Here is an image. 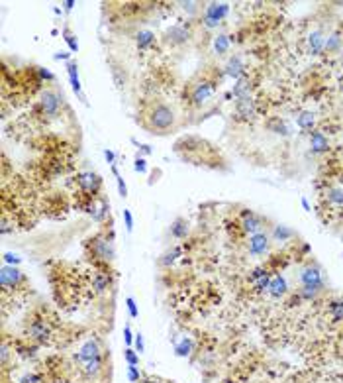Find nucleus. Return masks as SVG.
<instances>
[{"mask_svg":"<svg viewBox=\"0 0 343 383\" xmlns=\"http://www.w3.org/2000/svg\"><path fill=\"white\" fill-rule=\"evenodd\" d=\"M85 254L92 261L96 269H110L112 261L116 259L114 236H108L106 230L96 232L94 236L87 238L85 242Z\"/></svg>","mask_w":343,"mask_h":383,"instance_id":"1","label":"nucleus"},{"mask_svg":"<svg viewBox=\"0 0 343 383\" xmlns=\"http://www.w3.org/2000/svg\"><path fill=\"white\" fill-rule=\"evenodd\" d=\"M143 126L153 134H169L177 128V112L167 102H151L143 112Z\"/></svg>","mask_w":343,"mask_h":383,"instance_id":"2","label":"nucleus"},{"mask_svg":"<svg viewBox=\"0 0 343 383\" xmlns=\"http://www.w3.org/2000/svg\"><path fill=\"white\" fill-rule=\"evenodd\" d=\"M214 92H216V81H212L208 77H200L189 89V102L194 108H200L214 97Z\"/></svg>","mask_w":343,"mask_h":383,"instance_id":"3","label":"nucleus"},{"mask_svg":"<svg viewBox=\"0 0 343 383\" xmlns=\"http://www.w3.org/2000/svg\"><path fill=\"white\" fill-rule=\"evenodd\" d=\"M75 183H76V193H83V195L92 197V199L102 197V177L98 173H94V171L76 173Z\"/></svg>","mask_w":343,"mask_h":383,"instance_id":"4","label":"nucleus"},{"mask_svg":"<svg viewBox=\"0 0 343 383\" xmlns=\"http://www.w3.org/2000/svg\"><path fill=\"white\" fill-rule=\"evenodd\" d=\"M25 283V275L16 268V266H2L0 268V287H2V295L10 293V291H18Z\"/></svg>","mask_w":343,"mask_h":383,"instance_id":"5","label":"nucleus"},{"mask_svg":"<svg viewBox=\"0 0 343 383\" xmlns=\"http://www.w3.org/2000/svg\"><path fill=\"white\" fill-rule=\"evenodd\" d=\"M229 14V4L228 2H208L204 6V20L202 24L208 30H214L222 24Z\"/></svg>","mask_w":343,"mask_h":383,"instance_id":"6","label":"nucleus"},{"mask_svg":"<svg viewBox=\"0 0 343 383\" xmlns=\"http://www.w3.org/2000/svg\"><path fill=\"white\" fill-rule=\"evenodd\" d=\"M61 104H63V99L59 97V92L53 89H45L41 90L39 94V112L47 118H57L59 112H61Z\"/></svg>","mask_w":343,"mask_h":383,"instance_id":"7","label":"nucleus"},{"mask_svg":"<svg viewBox=\"0 0 343 383\" xmlns=\"http://www.w3.org/2000/svg\"><path fill=\"white\" fill-rule=\"evenodd\" d=\"M192 38V30L191 24H173L171 28H167L165 36H163V41L171 47H182L187 45Z\"/></svg>","mask_w":343,"mask_h":383,"instance_id":"8","label":"nucleus"},{"mask_svg":"<svg viewBox=\"0 0 343 383\" xmlns=\"http://www.w3.org/2000/svg\"><path fill=\"white\" fill-rule=\"evenodd\" d=\"M298 279H300V287H314L318 291H324V287H326L324 273L316 264H308L306 268H302Z\"/></svg>","mask_w":343,"mask_h":383,"instance_id":"9","label":"nucleus"},{"mask_svg":"<svg viewBox=\"0 0 343 383\" xmlns=\"http://www.w3.org/2000/svg\"><path fill=\"white\" fill-rule=\"evenodd\" d=\"M28 336H30V340L39 342V344L49 342V338H51L49 320H45V317H34L32 322L28 324Z\"/></svg>","mask_w":343,"mask_h":383,"instance_id":"10","label":"nucleus"},{"mask_svg":"<svg viewBox=\"0 0 343 383\" xmlns=\"http://www.w3.org/2000/svg\"><path fill=\"white\" fill-rule=\"evenodd\" d=\"M271 250V234L267 232H259L255 236H249V244H247V252L253 257L259 255H267Z\"/></svg>","mask_w":343,"mask_h":383,"instance_id":"11","label":"nucleus"},{"mask_svg":"<svg viewBox=\"0 0 343 383\" xmlns=\"http://www.w3.org/2000/svg\"><path fill=\"white\" fill-rule=\"evenodd\" d=\"M242 230L245 232V234H249V236H255V234H259V232H265V222H263V218L257 217L253 210H243L242 212Z\"/></svg>","mask_w":343,"mask_h":383,"instance_id":"12","label":"nucleus"},{"mask_svg":"<svg viewBox=\"0 0 343 383\" xmlns=\"http://www.w3.org/2000/svg\"><path fill=\"white\" fill-rule=\"evenodd\" d=\"M90 287L96 295H102L112 287V273L110 269H94L90 275Z\"/></svg>","mask_w":343,"mask_h":383,"instance_id":"13","label":"nucleus"},{"mask_svg":"<svg viewBox=\"0 0 343 383\" xmlns=\"http://www.w3.org/2000/svg\"><path fill=\"white\" fill-rule=\"evenodd\" d=\"M98 356H104L100 342H98L96 338H89L85 344L81 346L78 354H75V360H76V362H81V364H85V362L94 360V357H98Z\"/></svg>","mask_w":343,"mask_h":383,"instance_id":"14","label":"nucleus"},{"mask_svg":"<svg viewBox=\"0 0 343 383\" xmlns=\"http://www.w3.org/2000/svg\"><path fill=\"white\" fill-rule=\"evenodd\" d=\"M235 114L245 122H253L257 118V102L253 101V97H245V99L235 101Z\"/></svg>","mask_w":343,"mask_h":383,"instance_id":"15","label":"nucleus"},{"mask_svg":"<svg viewBox=\"0 0 343 383\" xmlns=\"http://www.w3.org/2000/svg\"><path fill=\"white\" fill-rule=\"evenodd\" d=\"M310 150L316 155H322V153H328L330 150V140L328 136L324 134V130H314L310 132Z\"/></svg>","mask_w":343,"mask_h":383,"instance_id":"16","label":"nucleus"},{"mask_svg":"<svg viewBox=\"0 0 343 383\" xmlns=\"http://www.w3.org/2000/svg\"><path fill=\"white\" fill-rule=\"evenodd\" d=\"M224 75L229 77V79H235V81L245 77V63H243V59L240 55H231L229 57L226 67H224Z\"/></svg>","mask_w":343,"mask_h":383,"instance_id":"17","label":"nucleus"},{"mask_svg":"<svg viewBox=\"0 0 343 383\" xmlns=\"http://www.w3.org/2000/svg\"><path fill=\"white\" fill-rule=\"evenodd\" d=\"M306 43H308V53L310 55H320V53H324V47H326V36H324V32L322 30H312L310 34H308V39H306Z\"/></svg>","mask_w":343,"mask_h":383,"instance_id":"18","label":"nucleus"},{"mask_svg":"<svg viewBox=\"0 0 343 383\" xmlns=\"http://www.w3.org/2000/svg\"><path fill=\"white\" fill-rule=\"evenodd\" d=\"M267 293L273 297V299H282L284 295L288 293V281L284 279L282 275H273L271 277V283L267 287Z\"/></svg>","mask_w":343,"mask_h":383,"instance_id":"19","label":"nucleus"},{"mask_svg":"<svg viewBox=\"0 0 343 383\" xmlns=\"http://www.w3.org/2000/svg\"><path fill=\"white\" fill-rule=\"evenodd\" d=\"M328 317L333 324L343 322V297H333L328 301Z\"/></svg>","mask_w":343,"mask_h":383,"instance_id":"20","label":"nucleus"},{"mask_svg":"<svg viewBox=\"0 0 343 383\" xmlns=\"http://www.w3.org/2000/svg\"><path fill=\"white\" fill-rule=\"evenodd\" d=\"M155 43H157L155 32H151V30H140V32H138V36H136V45H138L140 51L151 50Z\"/></svg>","mask_w":343,"mask_h":383,"instance_id":"21","label":"nucleus"},{"mask_svg":"<svg viewBox=\"0 0 343 383\" xmlns=\"http://www.w3.org/2000/svg\"><path fill=\"white\" fill-rule=\"evenodd\" d=\"M169 232H171V236L175 238V240H184L189 234H191V226H189V222L184 220V218H175L173 222H171V228H169Z\"/></svg>","mask_w":343,"mask_h":383,"instance_id":"22","label":"nucleus"},{"mask_svg":"<svg viewBox=\"0 0 343 383\" xmlns=\"http://www.w3.org/2000/svg\"><path fill=\"white\" fill-rule=\"evenodd\" d=\"M229 47H231V38H229L228 34L220 32V34L214 36V39H212V50H214V53H216L218 57H224L229 51Z\"/></svg>","mask_w":343,"mask_h":383,"instance_id":"23","label":"nucleus"},{"mask_svg":"<svg viewBox=\"0 0 343 383\" xmlns=\"http://www.w3.org/2000/svg\"><path fill=\"white\" fill-rule=\"evenodd\" d=\"M267 128L273 132V134H277V136H282V138H288V136H293V126L286 122V120H282V118H273V120H269L267 122Z\"/></svg>","mask_w":343,"mask_h":383,"instance_id":"24","label":"nucleus"},{"mask_svg":"<svg viewBox=\"0 0 343 383\" xmlns=\"http://www.w3.org/2000/svg\"><path fill=\"white\" fill-rule=\"evenodd\" d=\"M231 97L235 101L245 99V97H251V81H249V77L245 75L240 81H235V85L231 87Z\"/></svg>","mask_w":343,"mask_h":383,"instance_id":"25","label":"nucleus"},{"mask_svg":"<svg viewBox=\"0 0 343 383\" xmlns=\"http://www.w3.org/2000/svg\"><path fill=\"white\" fill-rule=\"evenodd\" d=\"M296 126L300 128L302 132H314L316 130V114L310 110H302L300 114L296 116Z\"/></svg>","mask_w":343,"mask_h":383,"instance_id":"26","label":"nucleus"},{"mask_svg":"<svg viewBox=\"0 0 343 383\" xmlns=\"http://www.w3.org/2000/svg\"><path fill=\"white\" fill-rule=\"evenodd\" d=\"M67 75H69L73 90H75L78 97H83V87H81V77H78V65H76V61H69L67 63Z\"/></svg>","mask_w":343,"mask_h":383,"instance_id":"27","label":"nucleus"},{"mask_svg":"<svg viewBox=\"0 0 343 383\" xmlns=\"http://www.w3.org/2000/svg\"><path fill=\"white\" fill-rule=\"evenodd\" d=\"M294 236H296L294 230H291L284 224L273 226V232H271V240H275V242H288V240H293Z\"/></svg>","mask_w":343,"mask_h":383,"instance_id":"28","label":"nucleus"},{"mask_svg":"<svg viewBox=\"0 0 343 383\" xmlns=\"http://www.w3.org/2000/svg\"><path fill=\"white\" fill-rule=\"evenodd\" d=\"M180 255H182V246H173L171 250H167L165 254L161 255L159 264H161L163 268H169V266H173V264L177 261Z\"/></svg>","mask_w":343,"mask_h":383,"instance_id":"29","label":"nucleus"},{"mask_svg":"<svg viewBox=\"0 0 343 383\" xmlns=\"http://www.w3.org/2000/svg\"><path fill=\"white\" fill-rule=\"evenodd\" d=\"M102 366H104V356H98V357H94V360L85 362V364H83V370H85L87 375L94 377V375H98L102 371Z\"/></svg>","mask_w":343,"mask_h":383,"instance_id":"30","label":"nucleus"},{"mask_svg":"<svg viewBox=\"0 0 343 383\" xmlns=\"http://www.w3.org/2000/svg\"><path fill=\"white\" fill-rule=\"evenodd\" d=\"M326 201L331 204V206H343V187L335 185V187H330L326 191Z\"/></svg>","mask_w":343,"mask_h":383,"instance_id":"31","label":"nucleus"},{"mask_svg":"<svg viewBox=\"0 0 343 383\" xmlns=\"http://www.w3.org/2000/svg\"><path fill=\"white\" fill-rule=\"evenodd\" d=\"M341 47V34L339 32H333L326 38V47H324V53H335Z\"/></svg>","mask_w":343,"mask_h":383,"instance_id":"32","label":"nucleus"},{"mask_svg":"<svg viewBox=\"0 0 343 383\" xmlns=\"http://www.w3.org/2000/svg\"><path fill=\"white\" fill-rule=\"evenodd\" d=\"M191 352H192V340L187 338V336H182L180 342L175 344V354H177L178 357H187Z\"/></svg>","mask_w":343,"mask_h":383,"instance_id":"33","label":"nucleus"},{"mask_svg":"<svg viewBox=\"0 0 343 383\" xmlns=\"http://www.w3.org/2000/svg\"><path fill=\"white\" fill-rule=\"evenodd\" d=\"M63 36H65V41H67V45H69V51L71 53H76L78 51V39H76V36L69 30V28H65L63 30Z\"/></svg>","mask_w":343,"mask_h":383,"instance_id":"34","label":"nucleus"},{"mask_svg":"<svg viewBox=\"0 0 343 383\" xmlns=\"http://www.w3.org/2000/svg\"><path fill=\"white\" fill-rule=\"evenodd\" d=\"M112 173H114V177H116V185H118V193H120V197H124L126 199L127 197V187H126V183H124V177L120 175V171H118V167L112 165Z\"/></svg>","mask_w":343,"mask_h":383,"instance_id":"35","label":"nucleus"},{"mask_svg":"<svg viewBox=\"0 0 343 383\" xmlns=\"http://www.w3.org/2000/svg\"><path fill=\"white\" fill-rule=\"evenodd\" d=\"M34 71H36V75H38L39 81H47V83H53V81H55V75L51 73L49 69H45V67H34Z\"/></svg>","mask_w":343,"mask_h":383,"instance_id":"36","label":"nucleus"},{"mask_svg":"<svg viewBox=\"0 0 343 383\" xmlns=\"http://www.w3.org/2000/svg\"><path fill=\"white\" fill-rule=\"evenodd\" d=\"M124 357H126L127 366H138V364H140V354H138L136 350H131V348H126V350H124Z\"/></svg>","mask_w":343,"mask_h":383,"instance_id":"37","label":"nucleus"},{"mask_svg":"<svg viewBox=\"0 0 343 383\" xmlns=\"http://www.w3.org/2000/svg\"><path fill=\"white\" fill-rule=\"evenodd\" d=\"M126 306H127V313H129L131 319H138V317H140V310H138V305H136V299H134V297H127Z\"/></svg>","mask_w":343,"mask_h":383,"instance_id":"38","label":"nucleus"},{"mask_svg":"<svg viewBox=\"0 0 343 383\" xmlns=\"http://www.w3.org/2000/svg\"><path fill=\"white\" fill-rule=\"evenodd\" d=\"M141 377V371L138 366H127V379H129V383H138Z\"/></svg>","mask_w":343,"mask_h":383,"instance_id":"39","label":"nucleus"},{"mask_svg":"<svg viewBox=\"0 0 343 383\" xmlns=\"http://www.w3.org/2000/svg\"><path fill=\"white\" fill-rule=\"evenodd\" d=\"M134 169H136L138 173H147V161H145V157H141L140 153L136 155V163H134Z\"/></svg>","mask_w":343,"mask_h":383,"instance_id":"40","label":"nucleus"},{"mask_svg":"<svg viewBox=\"0 0 343 383\" xmlns=\"http://www.w3.org/2000/svg\"><path fill=\"white\" fill-rule=\"evenodd\" d=\"M43 381V375H39V373H25V375H22V379H20V383H41Z\"/></svg>","mask_w":343,"mask_h":383,"instance_id":"41","label":"nucleus"},{"mask_svg":"<svg viewBox=\"0 0 343 383\" xmlns=\"http://www.w3.org/2000/svg\"><path fill=\"white\" fill-rule=\"evenodd\" d=\"M22 259H20V255H16V254H10V252H6L4 254V264L6 266H18Z\"/></svg>","mask_w":343,"mask_h":383,"instance_id":"42","label":"nucleus"},{"mask_svg":"<svg viewBox=\"0 0 343 383\" xmlns=\"http://www.w3.org/2000/svg\"><path fill=\"white\" fill-rule=\"evenodd\" d=\"M180 6H182V10H184V12L196 14V12H198V6H200V4H198V2H182Z\"/></svg>","mask_w":343,"mask_h":383,"instance_id":"43","label":"nucleus"},{"mask_svg":"<svg viewBox=\"0 0 343 383\" xmlns=\"http://www.w3.org/2000/svg\"><path fill=\"white\" fill-rule=\"evenodd\" d=\"M124 222H126L127 232H131V230H134V217H131L129 208H124Z\"/></svg>","mask_w":343,"mask_h":383,"instance_id":"44","label":"nucleus"},{"mask_svg":"<svg viewBox=\"0 0 343 383\" xmlns=\"http://www.w3.org/2000/svg\"><path fill=\"white\" fill-rule=\"evenodd\" d=\"M134 344H136V352L138 354H143L145 352V342H143V336L140 334H136V340H134Z\"/></svg>","mask_w":343,"mask_h":383,"instance_id":"45","label":"nucleus"},{"mask_svg":"<svg viewBox=\"0 0 343 383\" xmlns=\"http://www.w3.org/2000/svg\"><path fill=\"white\" fill-rule=\"evenodd\" d=\"M69 57H71V53H69V51H57V53L53 55V59H55V61H67V63L71 61Z\"/></svg>","mask_w":343,"mask_h":383,"instance_id":"46","label":"nucleus"},{"mask_svg":"<svg viewBox=\"0 0 343 383\" xmlns=\"http://www.w3.org/2000/svg\"><path fill=\"white\" fill-rule=\"evenodd\" d=\"M124 340H126L127 346H131V344H134V340H136V336L131 334V328H129V326H126V328H124Z\"/></svg>","mask_w":343,"mask_h":383,"instance_id":"47","label":"nucleus"},{"mask_svg":"<svg viewBox=\"0 0 343 383\" xmlns=\"http://www.w3.org/2000/svg\"><path fill=\"white\" fill-rule=\"evenodd\" d=\"M104 159L110 163V165H116V153L112 150H104Z\"/></svg>","mask_w":343,"mask_h":383,"instance_id":"48","label":"nucleus"},{"mask_svg":"<svg viewBox=\"0 0 343 383\" xmlns=\"http://www.w3.org/2000/svg\"><path fill=\"white\" fill-rule=\"evenodd\" d=\"M61 6H63L65 12H71V10L76 6V2H75V0H65V2H61Z\"/></svg>","mask_w":343,"mask_h":383,"instance_id":"49","label":"nucleus"},{"mask_svg":"<svg viewBox=\"0 0 343 383\" xmlns=\"http://www.w3.org/2000/svg\"><path fill=\"white\" fill-rule=\"evenodd\" d=\"M131 141H134V143H138L136 140H131ZM138 148H140V152H141V153H145V155H149V153L153 152L151 146H147V143H138Z\"/></svg>","mask_w":343,"mask_h":383,"instance_id":"50","label":"nucleus"},{"mask_svg":"<svg viewBox=\"0 0 343 383\" xmlns=\"http://www.w3.org/2000/svg\"><path fill=\"white\" fill-rule=\"evenodd\" d=\"M300 203H302V206H304L306 212H310V210H312V206H310V203H308V199H306V197H302V201H300Z\"/></svg>","mask_w":343,"mask_h":383,"instance_id":"51","label":"nucleus"}]
</instances>
